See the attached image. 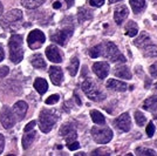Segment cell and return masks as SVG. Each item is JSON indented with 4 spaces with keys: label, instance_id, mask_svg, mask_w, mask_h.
<instances>
[{
    "label": "cell",
    "instance_id": "7a4b0ae2",
    "mask_svg": "<svg viewBox=\"0 0 157 156\" xmlns=\"http://www.w3.org/2000/svg\"><path fill=\"white\" fill-rule=\"evenodd\" d=\"M102 47V57L110 60L111 62H124L125 58L120 53L118 48L115 44H113L111 41H107L105 44L101 45Z\"/></svg>",
    "mask_w": 157,
    "mask_h": 156
},
{
    "label": "cell",
    "instance_id": "52a82bcc",
    "mask_svg": "<svg viewBox=\"0 0 157 156\" xmlns=\"http://www.w3.org/2000/svg\"><path fill=\"white\" fill-rule=\"evenodd\" d=\"M45 40H46V37H45L44 33L39 29H34L28 34V38H27L28 47L31 49H38L44 45Z\"/></svg>",
    "mask_w": 157,
    "mask_h": 156
},
{
    "label": "cell",
    "instance_id": "e0dca14e",
    "mask_svg": "<svg viewBox=\"0 0 157 156\" xmlns=\"http://www.w3.org/2000/svg\"><path fill=\"white\" fill-rule=\"evenodd\" d=\"M107 88H109L111 91H116V92H125L128 86L125 85L124 82L122 81H118L116 79H109L107 81Z\"/></svg>",
    "mask_w": 157,
    "mask_h": 156
},
{
    "label": "cell",
    "instance_id": "836d02e7",
    "mask_svg": "<svg viewBox=\"0 0 157 156\" xmlns=\"http://www.w3.org/2000/svg\"><path fill=\"white\" fill-rule=\"evenodd\" d=\"M147 135L149 137H151L154 134H155V126H154V122L152 121H150L149 123H148V126H147Z\"/></svg>",
    "mask_w": 157,
    "mask_h": 156
},
{
    "label": "cell",
    "instance_id": "7c38bea8",
    "mask_svg": "<svg viewBox=\"0 0 157 156\" xmlns=\"http://www.w3.org/2000/svg\"><path fill=\"white\" fill-rule=\"evenodd\" d=\"M93 72L100 79H105L109 74V65L105 61H98L93 65Z\"/></svg>",
    "mask_w": 157,
    "mask_h": 156
},
{
    "label": "cell",
    "instance_id": "7402d4cb",
    "mask_svg": "<svg viewBox=\"0 0 157 156\" xmlns=\"http://www.w3.org/2000/svg\"><path fill=\"white\" fill-rule=\"evenodd\" d=\"M129 4L135 13H141L145 8V0H129Z\"/></svg>",
    "mask_w": 157,
    "mask_h": 156
},
{
    "label": "cell",
    "instance_id": "4dcf8cb0",
    "mask_svg": "<svg viewBox=\"0 0 157 156\" xmlns=\"http://www.w3.org/2000/svg\"><path fill=\"white\" fill-rule=\"evenodd\" d=\"M135 121H136V123L137 126L140 127H143L144 123L147 122V117L144 116L143 113H141V111H135Z\"/></svg>",
    "mask_w": 157,
    "mask_h": 156
},
{
    "label": "cell",
    "instance_id": "681fc988",
    "mask_svg": "<svg viewBox=\"0 0 157 156\" xmlns=\"http://www.w3.org/2000/svg\"><path fill=\"white\" fill-rule=\"evenodd\" d=\"M155 88H157V84H156V85H155Z\"/></svg>",
    "mask_w": 157,
    "mask_h": 156
},
{
    "label": "cell",
    "instance_id": "8992f818",
    "mask_svg": "<svg viewBox=\"0 0 157 156\" xmlns=\"http://www.w3.org/2000/svg\"><path fill=\"white\" fill-rule=\"evenodd\" d=\"M22 19V12L20 10H12L10 12H7L2 18H1V26L5 29L13 28L18 22H20Z\"/></svg>",
    "mask_w": 157,
    "mask_h": 156
},
{
    "label": "cell",
    "instance_id": "2e32d148",
    "mask_svg": "<svg viewBox=\"0 0 157 156\" xmlns=\"http://www.w3.org/2000/svg\"><path fill=\"white\" fill-rule=\"evenodd\" d=\"M27 108H28V106H27V103L25 101H19V102H17V103L14 104L13 113L19 121L24 120V117H25V115H26L27 113Z\"/></svg>",
    "mask_w": 157,
    "mask_h": 156
},
{
    "label": "cell",
    "instance_id": "ba28073f",
    "mask_svg": "<svg viewBox=\"0 0 157 156\" xmlns=\"http://www.w3.org/2000/svg\"><path fill=\"white\" fill-rule=\"evenodd\" d=\"M0 122L4 126V128L10 129L15 124V117L14 113L8 107H2V109L0 111Z\"/></svg>",
    "mask_w": 157,
    "mask_h": 156
},
{
    "label": "cell",
    "instance_id": "e575fe53",
    "mask_svg": "<svg viewBox=\"0 0 157 156\" xmlns=\"http://www.w3.org/2000/svg\"><path fill=\"white\" fill-rule=\"evenodd\" d=\"M60 96L58 95V94H53V95H51L49 98L46 100V104H54L56 103L58 101H59Z\"/></svg>",
    "mask_w": 157,
    "mask_h": 156
},
{
    "label": "cell",
    "instance_id": "44dd1931",
    "mask_svg": "<svg viewBox=\"0 0 157 156\" xmlns=\"http://www.w3.org/2000/svg\"><path fill=\"white\" fill-rule=\"evenodd\" d=\"M34 88H35V91L38 92L39 94H45L48 89V84H47V81L45 79L42 78H38L35 81H34Z\"/></svg>",
    "mask_w": 157,
    "mask_h": 156
},
{
    "label": "cell",
    "instance_id": "f35d334b",
    "mask_svg": "<svg viewBox=\"0 0 157 156\" xmlns=\"http://www.w3.org/2000/svg\"><path fill=\"white\" fill-rule=\"evenodd\" d=\"M149 72H150L151 76H154V78H157V62L150 66V68H149Z\"/></svg>",
    "mask_w": 157,
    "mask_h": 156
},
{
    "label": "cell",
    "instance_id": "d6a6232c",
    "mask_svg": "<svg viewBox=\"0 0 157 156\" xmlns=\"http://www.w3.org/2000/svg\"><path fill=\"white\" fill-rule=\"evenodd\" d=\"M136 154L137 155H144V156H152L155 155L156 153L152 149H148V148H144V147H138L136 149Z\"/></svg>",
    "mask_w": 157,
    "mask_h": 156
},
{
    "label": "cell",
    "instance_id": "30bf717a",
    "mask_svg": "<svg viewBox=\"0 0 157 156\" xmlns=\"http://www.w3.org/2000/svg\"><path fill=\"white\" fill-rule=\"evenodd\" d=\"M60 135L65 137L66 142L67 143H71L73 141L76 140V130L74 128V126L72 124H63L60 129Z\"/></svg>",
    "mask_w": 157,
    "mask_h": 156
},
{
    "label": "cell",
    "instance_id": "bcb514c9",
    "mask_svg": "<svg viewBox=\"0 0 157 156\" xmlns=\"http://www.w3.org/2000/svg\"><path fill=\"white\" fill-rule=\"evenodd\" d=\"M2 12H4V7H2V4L0 2V15H2Z\"/></svg>",
    "mask_w": 157,
    "mask_h": 156
},
{
    "label": "cell",
    "instance_id": "8d00e7d4",
    "mask_svg": "<svg viewBox=\"0 0 157 156\" xmlns=\"http://www.w3.org/2000/svg\"><path fill=\"white\" fill-rule=\"evenodd\" d=\"M92 155H110V150L109 149H96L92 153Z\"/></svg>",
    "mask_w": 157,
    "mask_h": 156
},
{
    "label": "cell",
    "instance_id": "277c9868",
    "mask_svg": "<svg viewBox=\"0 0 157 156\" xmlns=\"http://www.w3.org/2000/svg\"><path fill=\"white\" fill-rule=\"evenodd\" d=\"M82 91L88 98L93 101H102L105 99V94L101 92V89L93 82L92 80H86L82 84Z\"/></svg>",
    "mask_w": 157,
    "mask_h": 156
},
{
    "label": "cell",
    "instance_id": "5bb4252c",
    "mask_svg": "<svg viewBox=\"0 0 157 156\" xmlns=\"http://www.w3.org/2000/svg\"><path fill=\"white\" fill-rule=\"evenodd\" d=\"M129 14V11L125 5H118L116 8H115V12H114V19L116 21L117 25H122L123 21L125 20V18L128 17Z\"/></svg>",
    "mask_w": 157,
    "mask_h": 156
},
{
    "label": "cell",
    "instance_id": "ab89813d",
    "mask_svg": "<svg viewBox=\"0 0 157 156\" xmlns=\"http://www.w3.org/2000/svg\"><path fill=\"white\" fill-rule=\"evenodd\" d=\"M8 72H10L8 67H6V66L1 67V68H0V79H1V78H5L7 74H8Z\"/></svg>",
    "mask_w": 157,
    "mask_h": 156
},
{
    "label": "cell",
    "instance_id": "8fae6325",
    "mask_svg": "<svg viewBox=\"0 0 157 156\" xmlns=\"http://www.w3.org/2000/svg\"><path fill=\"white\" fill-rule=\"evenodd\" d=\"M114 123L116 124V127H117L120 130H122V131H129L131 128V121H130V116H129V114L128 113H123L122 115H120V116L114 121Z\"/></svg>",
    "mask_w": 157,
    "mask_h": 156
},
{
    "label": "cell",
    "instance_id": "f546056e",
    "mask_svg": "<svg viewBox=\"0 0 157 156\" xmlns=\"http://www.w3.org/2000/svg\"><path fill=\"white\" fill-rule=\"evenodd\" d=\"M78 65H80L78 59L76 58V57L72 58L71 64L68 65V72H69V74H71L72 76H75V75H76V73H78Z\"/></svg>",
    "mask_w": 157,
    "mask_h": 156
},
{
    "label": "cell",
    "instance_id": "9a60e30c",
    "mask_svg": "<svg viewBox=\"0 0 157 156\" xmlns=\"http://www.w3.org/2000/svg\"><path fill=\"white\" fill-rule=\"evenodd\" d=\"M46 55L48 60H51L52 62H55V64H60L62 61V55L56 46H48L46 49Z\"/></svg>",
    "mask_w": 157,
    "mask_h": 156
},
{
    "label": "cell",
    "instance_id": "74e56055",
    "mask_svg": "<svg viewBox=\"0 0 157 156\" xmlns=\"http://www.w3.org/2000/svg\"><path fill=\"white\" fill-rule=\"evenodd\" d=\"M67 147H68L69 150L74 151V150H76L80 148V143L76 142V141H73V142H71V143H67Z\"/></svg>",
    "mask_w": 157,
    "mask_h": 156
},
{
    "label": "cell",
    "instance_id": "4316f807",
    "mask_svg": "<svg viewBox=\"0 0 157 156\" xmlns=\"http://www.w3.org/2000/svg\"><path fill=\"white\" fill-rule=\"evenodd\" d=\"M44 2H45V0H21L22 6L28 8V10L36 8V7L41 6Z\"/></svg>",
    "mask_w": 157,
    "mask_h": 156
},
{
    "label": "cell",
    "instance_id": "3957f363",
    "mask_svg": "<svg viewBox=\"0 0 157 156\" xmlns=\"http://www.w3.org/2000/svg\"><path fill=\"white\" fill-rule=\"evenodd\" d=\"M58 121V116L55 113L48 109L41 111L39 116V128L42 133H49L53 129L55 122Z\"/></svg>",
    "mask_w": 157,
    "mask_h": 156
},
{
    "label": "cell",
    "instance_id": "60d3db41",
    "mask_svg": "<svg viewBox=\"0 0 157 156\" xmlns=\"http://www.w3.org/2000/svg\"><path fill=\"white\" fill-rule=\"evenodd\" d=\"M35 124H36V122H35V121H31V122H29V123H27L26 124V127H25V133H26V131H29V130H32L33 128H34V126H35Z\"/></svg>",
    "mask_w": 157,
    "mask_h": 156
},
{
    "label": "cell",
    "instance_id": "f1b7e54d",
    "mask_svg": "<svg viewBox=\"0 0 157 156\" xmlns=\"http://www.w3.org/2000/svg\"><path fill=\"white\" fill-rule=\"evenodd\" d=\"M143 54L148 58H156L157 57V46L147 45L143 47Z\"/></svg>",
    "mask_w": 157,
    "mask_h": 156
},
{
    "label": "cell",
    "instance_id": "d6986e66",
    "mask_svg": "<svg viewBox=\"0 0 157 156\" xmlns=\"http://www.w3.org/2000/svg\"><path fill=\"white\" fill-rule=\"evenodd\" d=\"M114 74L117 78L121 79H127V80L131 79V73L127 66H118V67H116L115 71H114Z\"/></svg>",
    "mask_w": 157,
    "mask_h": 156
},
{
    "label": "cell",
    "instance_id": "603a6c76",
    "mask_svg": "<svg viewBox=\"0 0 157 156\" xmlns=\"http://www.w3.org/2000/svg\"><path fill=\"white\" fill-rule=\"evenodd\" d=\"M134 44L137 46V47H144V46L149 45L150 44V37H149V34L145 32H142L141 35L134 41Z\"/></svg>",
    "mask_w": 157,
    "mask_h": 156
},
{
    "label": "cell",
    "instance_id": "4fadbf2b",
    "mask_svg": "<svg viewBox=\"0 0 157 156\" xmlns=\"http://www.w3.org/2000/svg\"><path fill=\"white\" fill-rule=\"evenodd\" d=\"M49 78L52 80L53 85L60 86L62 84V80H63L62 69H61L60 67H56V66H52V67L49 68Z\"/></svg>",
    "mask_w": 157,
    "mask_h": 156
},
{
    "label": "cell",
    "instance_id": "83f0119b",
    "mask_svg": "<svg viewBox=\"0 0 157 156\" xmlns=\"http://www.w3.org/2000/svg\"><path fill=\"white\" fill-rule=\"evenodd\" d=\"M90 116L94 123L96 124H105V117L103 116L102 113H100L98 111H90Z\"/></svg>",
    "mask_w": 157,
    "mask_h": 156
},
{
    "label": "cell",
    "instance_id": "484cf974",
    "mask_svg": "<svg viewBox=\"0 0 157 156\" xmlns=\"http://www.w3.org/2000/svg\"><path fill=\"white\" fill-rule=\"evenodd\" d=\"M137 33H138L137 24H135L134 21H129V22L127 24V26H125V34H127L128 37L134 38L135 35H137Z\"/></svg>",
    "mask_w": 157,
    "mask_h": 156
},
{
    "label": "cell",
    "instance_id": "9c48e42d",
    "mask_svg": "<svg viewBox=\"0 0 157 156\" xmlns=\"http://www.w3.org/2000/svg\"><path fill=\"white\" fill-rule=\"evenodd\" d=\"M73 34V29L72 28H66V29H62V31H58L56 33H54L51 35V40L59 44L60 46H65L68 38H71Z\"/></svg>",
    "mask_w": 157,
    "mask_h": 156
},
{
    "label": "cell",
    "instance_id": "1f68e13d",
    "mask_svg": "<svg viewBox=\"0 0 157 156\" xmlns=\"http://www.w3.org/2000/svg\"><path fill=\"white\" fill-rule=\"evenodd\" d=\"M88 53H89V55H90L92 58L96 59V58H98V57H101V54H102V47H101V45L95 46V47L90 48V49L88 51Z\"/></svg>",
    "mask_w": 157,
    "mask_h": 156
},
{
    "label": "cell",
    "instance_id": "7bdbcfd3",
    "mask_svg": "<svg viewBox=\"0 0 157 156\" xmlns=\"http://www.w3.org/2000/svg\"><path fill=\"white\" fill-rule=\"evenodd\" d=\"M53 7H54L55 10H59V8H61V2H59V1H55V2L53 4Z\"/></svg>",
    "mask_w": 157,
    "mask_h": 156
},
{
    "label": "cell",
    "instance_id": "ac0fdd59",
    "mask_svg": "<svg viewBox=\"0 0 157 156\" xmlns=\"http://www.w3.org/2000/svg\"><path fill=\"white\" fill-rule=\"evenodd\" d=\"M35 135H36V133L34 130H29V131L25 133V135L22 137V148L24 149H28L31 147L33 141L35 140Z\"/></svg>",
    "mask_w": 157,
    "mask_h": 156
},
{
    "label": "cell",
    "instance_id": "f6af8a7d",
    "mask_svg": "<svg viewBox=\"0 0 157 156\" xmlns=\"http://www.w3.org/2000/svg\"><path fill=\"white\" fill-rule=\"evenodd\" d=\"M66 2H67V7L69 8V7L73 6V4H74V0H66Z\"/></svg>",
    "mask_w": 157,
    "mask_h": 156
},
{
    "label": "cell",
    "instance_id": "d590c367",
    "mask_svg": "<svg viewBox=\"0 0 157 156\" xmlns=\"http://www.w3.org/2000/svg\"><path fill=\"white\" fill-rule=\"evenodd\" d=\"M87 1L93 7H101L105 4V0H87Z\"/></svg>",
    "mask_w": 157,
    "mask_h": 156
},
{
    "label": "cell",
    "instance_id": "d4e9b609",
    "mask_svg": "<svg viewBox=\"0 0 157 156\" xmlns=\"http://www.w3.org/2000/svg\"><path fill=\"white\" fill-rule=\"evenodd\" d=\"M31 64L33 65V67H35V68H46V62H45V60L44 58L40 55V54H35V55H33L32 59H31Z\"/></svg>",
    "mask_w": 157,
    "mask_h": 156
},
{
    "label": "cell",
    "instance_id": "ffe728a7",
    "mask_svg": "<svg viewBox=\"0 0 157 156\" xmlns=\"http://www.w3.org/2000/svg\"><path fill=\"white\" fill-rule=\"evenodd\" d=\"M143 108L145 111L150 113H156L157 111V96H151L148 98L143 103Z\"/></svg>",
    "mask_w": 157,
    "mask_h": 156
},
{
    "label": "cell",
    "instance_id": "b9f144b4",
    "mask_svg": "<svg viewBox=\"0 0 157 156\" xmlns=\"http://www.w3.org/2000/svg\"><path fill=\"white\" fill-rule=\"evenodd\" d=\"M4 146H5V138L0 134V154H1L2 150H4Z\"/></svg>",
    "mask_w": 157,
    "mask_h": 156
},
{
    "label": "cell",
    "instance_id": "7dc6e473",
    "mask_svg": "<svg viewBox=\"0 0 157 156\" xmlns=\"http://www.w3.org/2000/svg\"><path fill=\"white\" fill-rule=\"evenodd\" d=\"M118 1H122V0H109V4H115V2H118Z\"/></svg>",
    "mask_w": 157,
    "mask_h": 156
},
{
    "label": "cell",
    "instance_id": "c3c4849f",
    "mask_svg": "<svg viewBox=\"0 0 157 156\" xmlns=\"http://www.w3.org/2000/svg\"><path fill=\"white\" fill-rule=\"evenodd\" d=\"M155 120H156V122H157V115H156V116H155Z\"/></svg>",
    "mask_w": 157,
    "mask_h": 156
},
{
    "label": "cell",
    "instance_id": "cb8c5ba5",
    "mask_svg": "<svg viewBox=\"0 0 157 156\" xmlns=\"http://www.w3.org/2000/svg\"><path fill=\"white\" fill-rule=\"evenodd\" d=\"M92 18H93V12H92V11H89V10H87V8H83V7L78 8V21H80V22L86 21V20H88V19H92Z\"/></svg>",
    "mask_w": 157,
    "mask_h": 156
},
{
    "label": "cell",
    "instance_id": "ee69618b",
    "mask_svg": "<svg viewBox=\"0 0 157 156\" xmlns=\"http://www.w3.org/2000/svg\"><path fill=\"white\" fill-rule=\"evenodd\" d=\"M4 57H5V54H4V49L1 48V46H0V61H2L4 60Z\"/></svg>",
    "mask_w": 157,
    "mask_h": 156
},
{
    "label": "cell",
    "instance_id": "5b68a950",
    "mask_svg": "<svg viewBox=\"0 0 157 156\" xmlns=\"http://www.w3.org/2000/svg\"><path fill=\"white\" fill-rule=\"evenodd\" d=\"M92 136L94 141L98 144H105L113 138V130L108 127H93Z\"/></svg>",
    "mask_w": 157,
    "mask_h": 156
},
{
    "label": "cell",
    "instance_id": "6da1fadb",
    "mask_svg": "<svg viewBox=\"0 0 157 156\" xmlns=\"http://www.w3.org/2000/svg\"><path fill=\"white\" fill-rule=\"evenodd\" d=\"M10 47V59L13 64H19L24 58V49H22V38L21 35L13 34L10 38L8 42Z\"/></svg>",
    "mask_w": 157,
    "mask_h": 156
}]
</instances>
